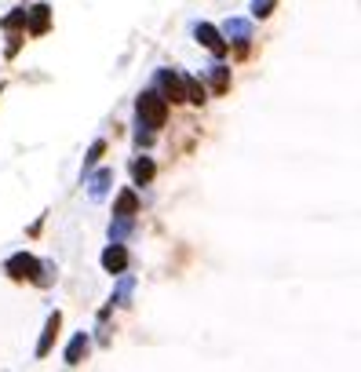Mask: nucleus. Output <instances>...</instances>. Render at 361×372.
<instances>
[{"instance_id":"obj_1","label":"nucleus","mask_w":361,"mask_h":372,"mask_svg":"<svg viewBox=\"0 0 361 372\" xmlns=\"http://www.w3.org/2000/svg\"><path fill=\"white\" fill-rule=\"evenodd\" d=\"M135 109H139L142 128H164V121H168V99H161L157 92H142Z\"/></svg>"},{"instance_id":"obj_2","label":"nucleus","mask_w":361,"mask_h":372,"mask_svg":"<svg viewBox=\"0 0 361 372\" xmlns=\"http://www.w3.org/2000/svg\"><path fill=\"white\" fill-rule=\"evenodd\" d=\"M4 270H8V277H15V281H37V277H40V263H37L33 256H26V252H18V256H11V259L4 263Z\"/></svg>"},{"instance_id":"obj_3","label":"nucleus","mask_w":361,"mask_h":372,"mask_svg":"<svg viewBox=\"0 0 361 372\" xmlns=\"http://www.w3.org/2000/svg\"><path fill=\"white\" fill-rule=\"evenodd\" d=\"M48 26H51V8H48V4H37V8L26 11V30H30L33 37L48 33Z\"/></svg>"},{"instance_id":"obj_4","label":"nucleus","mask_w":361,"mask_h":372,"mask_svg":"<svg viewBox=\"0 0 361 372\" xmlns=\"http://www.w3.org/2000/svg\"><path fill=\"white\" fill-rule=\"evenodd\" d=\"M157 84L164 88V95L172 99V102H186V92H183V77L172 73V70H161L157 73Z\"/></svg>"},{"instance_id":"obj_5","label":"nucleus","mask_w":361,"mask_h":372,"mask_svg":"<svg viewBox=\"0 0 361 372\" xmlns=\"http://www.w3.org/2000/svg\"><path fill=\"white\" fill-rule=\"evenodd\" d=\"M194 33H197V40H201V44H204V48H208L212 55H216V59H223V55H226V40H223L216 30H212V26H204V22H201V26H197Z\"/></svg>"},{"instance_id":"obj_6","label":"nucleus","mask_w":361,"mask_h":372,"mask_svg":"<svg viewBox=\"0 0 361 372\" xmlns=\"http://www.w3.org/2000/svg\"><path fill=\"white\" fill-rule=\"evenodd\" d=\"M102 267L110 270V274H121L124 267H128V252L121 248V241H114V245L102 252Z\"/></svg>"},{"instance_id":"obj_7","label":"nucleus","mask_w":361,"mask_h":372,"mask_svg":"<svg viewBox=\"0 0 361 372\" xmlns=\"http://www.w3.org/2000/svg\"><path fill=\"white\" fill-rule=\"evenodd\" d=\"M59 325H62V314L55 311V314L48 318V325H44V336H40V343H37V358H44L48 350H51V343H55V336H59Z\"/></svg>"},{"instance_id":"obj_8","label":"nucleus","mask_w":361,"mask_h":372,"mask_svg":"<svg viewBox=\"0 0 361 372\" xmlns=\"http://www.w3.org/2000/svg\"><path fill=\"white\" fill-rule=\"evenodd\" d=\"M88 347H92V343H88V332H77L73 343L66 347V365H80L84 354H88Z\"/></svg>"},{"instance_id":"obj_9","label":"nucleus","mask_w":361,"mask_h":372,"mask_svg":"<svg viewBox=\"0 0 361 372\" xmlns=\"http://www.w3.org/2000/svg\"><path fill=\"white\" fill-rule=\"evenodd\" d=\"M135 212H139V197H135V190H124V193L117 197V205H114V215L132 219Z\"/></svg>"},{"instance_id":"obj_10","label":"nucleus","mask_w":361,"mask_h":372,"mask_svg":"<svg viewBox=\"0 0 361 372\" xmlns=\"http://www.w3.org/2000/svg\"><path fill=\"white\" fill-rule=\"evenodd\" d=\"M223 30H226V37H233L238 44H248V40H252V26H248L245 18H230Z\"/></svg>"},{"instance_id":"obj_11","label":"nucleus","mask_w":361,"mask_h":372,"mask_svg":"<svg viewBox=\"0 0 361 372\" xmlns=\"http://www.w3.org/2000/svg\"><path fill=\"white\" fill-rule=\"evenodd\" d=\"M183 92H186V102H194V106L204 102V84L197 77H183Z\"/></svg>"},{"instance_id":"obj_12","label":"nucleus","mask_w":361,"mask_h":372,"mask_svg":"<svg viewBox=\"0 0 361 372\" xmlns=\"http://www.w3.org/2000/svg\"><path fill=\"white\" fill-rule=\"evenodd\" d=\"M154 172H157V168H154V161H150V157H139V161L132 164V175H135V183H139V186L150 183V179H154Z\"/></svg>"},{"instance_id":"obj_13","label":"nucleus","mask_w":361,"mask_h":372,"mask_svg":"<svg viewBox=\"0 0 361 372\" xmlns=\"http://www.w3.org/2000/svg\"><path fill=\"white\" fill-rule=\"evenodd\" d=\"M110 183H114V172H110V168H102V172L95 175V179H92V197H95V201H102V197H106Z\"/></svg>"},{"instance_id":"obj_14","label":"nucleus","mask_w":361,"mask_h":372,"mask_svg":"<svg viewBox=\"0 0 361 372\" xmlns=\"http://www.w3.org/2000/svg\"><path fill=\"white\" fill-rule=\"evenodd\" d=\"M212 88H216L219 95L230 88V70H226V66H212Z\"/></svg>"},{"instance_id":"obj_15","label":"nucleus","mask_w":361,"mask_h":372,"mask_svg":"<svg viewBox=\"0 0 361 372\" xmlns=\"http://www.w3.org/2000/svg\"><path fill=\"white\" fill-rule=\"evenodd\" d=\"M26 11H30V8H15V11H11V15L4 18V30H8V33L23 30V26H26Z\"/></svg>"},{"instance_id":"obj_16","label":"nucleus","mask_w":361,"mask_h":372,"mask_svg":"<svg viewBox=\"0 0 361 372\" xmlns=\"http://www.w3.org/2000/svg\"><path fill=\"white\" fill-rule=\"evenodd\" d=\"M274 4H278V0H252V15H256V18H267V15L274 11Z\"/></svg>"},{"instance_id":"obj_17","label":"nucleus","mask_w":361,"mask_h":372,"mask_svg":"<svg viewBox=\"0 0 361 372\" xmlns=\"http://www.w3.org/2000/svg\"><path fill=\"white\" fill-rule=\"evenodd\" d=\"M102 150H106V143L99 139V143H92V150H88V157H84V168H92L99 157H102Z\"/></svg>"},{"instance_id":"obj_18","label":"nucleus","mask_w":361,"mask_h":372,"mask_svg":"<svg viewBox=\"0 0 361 372\" xmlns=\"http://www.w3.org/2000/svg\"><path fill=\"white\" fill-rule=\"evenodd\" d=\"M128 292H132V277H124V281H121V289H117V296H114L110 303H121V306H124V299H128Z\"/></svg>"},{"instance_id":"obj_19","label":"nucleus","mask_w":361,"mask_h":372,"mask_svg":"<svg viewBox=\"0 0 361 372\" xmlns=\"http://www.w3.org/2000/svg\"><path fill=\"white\" fill-rule=\"evenodd\" d=\"M117 219H121V223H117V227H110V241H121L124 234H128V219H124V215H117Z\"/></svg>"}]
</instances>
